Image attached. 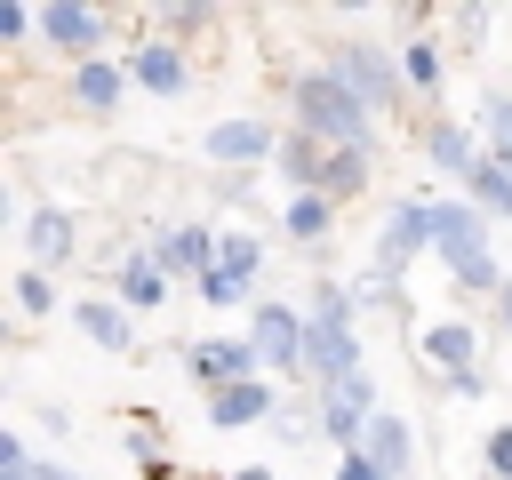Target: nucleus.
<instances>
[{
  "mask_svg": "<svg viewBox=\"0 0 512 480\" xmlns=\"http://www.w3.org/2000/svg\"><path fill=\"white\" fill-rule=\"evenodd\" d=\"M432 248L456 264V280H472V288H488V280H496V264H488V240H480V216H472V208H432Z\"/></svg>",
  "mask_w": 512,
  "mask_h": 480,
  "instance_id": "1",
  "label": "nucleus"
},
{
  "mask_svg": "<svg viewBox=\"0 0 512 480\" xmlns=\"http://www.w3.org/2000/svg\"><path fill=\"white\" fill-rule=\"evenodd\" d=\"M296 104H304V120H312V128H328L336 144H352V152L368 144V112H360V96H352L344 80H304V96H296Z\"/></svg>",
  "mask_w": 512,
  "mask_h": 480,
  "instance_id": "2",
  "label": "nucleus"
},
{
  "mask_svg": "<svg viewBox=\"0 0 512 480\" xmlns=\"http://www.w3.org/2000/svg\"><path fill=\"white\" fill-rule=\"evenodd\" d=\"M304 336H312V328H296V312L264 304V312H256V336H248V352H256L264 368H304Z\"/></svg>",
  "mask_w": 512,
  "mask_h": 480,
  "instance_id": "3",
  "label": "nucleus"
},
{
  "mask_svg": "<svg viewBox=\"0 0 512 480\" xmlns=\"http://www.w3.org/2000/svg\"><path fill=\"white\" fill-rule=\"evenodd\" d=\"M304 368H312V376H328V384H352V376H360V352H352V336H344V328L312 320V336H304Z\"/></svg>",
  "mask_w": 512,
  "mask_h": 480,
  "instance_id": "4",
  "label": "nucleus"
},
{
  "mask_svg": "<svg viewBox=\"0 0 512 480\" xmlns=\"http://www.w3.org/2000/svg\"><path fill=\"white\" fill-rule=\"evenodd\" d=\"M416 240H432V208H392V216H384V232H376V264H384V272H400V264L416 256Z\"/></svg>",
  "mask_w": 512,
  "mask_h": 480,
  "instance_id": "5",
  "label": "nucleus"
},
{
  "mask_svg": "<svg viewBox=\"0 0 512 480\" xmlns=\"http://www.w3.org/2000/svg\"><path fill=\"white\" fill-rule=\"evenodd\" d=\"M272 408V392H264V376H240V384H224L216 400H208V416L224 424V432H240V424H256Z\"/></svg>",
  "mask_w": 512,
  "mask_h": 480,
  "instance_id": "6",
  "label": "nucleus"
},
{
  "mask_svg": "<svg viewBox=\"0 0 512 480\" xmlns=\"http://www.w3.org/2000/svg\"><path fill=\"white\" fill-rule=\"evenodd\" d=\"M376 416H368V376H352V384H336L328 392V408H320V432H336V440H352V432H368Z\"/></svg>",
  "mask_w": 512,
  "mask_h": 480,
  "instance_id": "7",
  "label": "nucleus"
},
{
  "mask_svg": "<svg viewBox=\"0 0 512 480\" xmlns=\"http://www.w3.org/2000/svg\"><path fill=\"white\" fill-rule=\"evenodd\" d=\"M344 80H352V96H360V104H392V64H384V56L344 48Z\"/></svg>",
  "mask_w": 512,
  "mask_h": 480,
  "instance_id": "8",
  "label": "nucleus"
},
{
  "mask_svg": "<svg viewBox=\"0 0 512 480\" xmlns=\"http://www.w3.org/2000/svg\"><path fill=\"white\" fill-rule=\"evenodd\" d=\"M208 152L216 160H256V152H272V128L264 120H224V128H208Z\"/></svg>",
  "mask_w": 512,
  "mask_h": 480,
  "instance_id": "9",
  "label": "nucleus"
},
{
  "mask_svg": "<svg viewBox=\"0 0 512 480\" xmlns=\"http://www.w3.org/2000/svg\"><path fill=\"white\" fill-rule=\"evenodd\" d=\"M192 368L224 392V384H240V368H256V352L248 344H192Z\"/></svg>",
  "mask_w": 512,
  "mask_h": 480,
  "instance_id": "10",
  "label": "nucleus"
},
{
  "mask_svg": "<svg viewBox=\"0 0 512 480\" xmlns=\"http://www.w3.org/2000/svg\"><path fill=\"white\" fill-rule=\"evenodd\" d=\"M40 32H48V40H64V48H96V16H88V8H72V0L40 8Z\"/></svg>",
  "mask_w": 512,
  "mask_h": 480,
  "instance_id": "11",
  "label": "nucleus"
},
{
  "mask_svg": "<svg viewBox=\"0 0 512 480\" xmlns=\"http://www.w3.org/2000/svg\"><path fill=\"white\" fill-rule=\"evenodd\" d=\"M360 456H368V464H376V472L392 480V472L408 464V432H400V416H376V424H368V448H360Z\"/></svg>",
  "mask_w": 512,
  "mask_h": 480,
  "instance_id": "12",
  "label": "nucleus"
},
{
  "mask_svg": "<svg viewBox=\"0 0 512 480\" xmlns=\"http://www.w3.org/2000/svg\"><path fill=\"white\" fill-rule=\"evenodd\" d=\"M136 72H144V88H160V96H176V88H184L176 48H144V56H136Z\"/></svg>",
  "mask_w": 512,
  "mask_h": 480,
  "instance_id": "13",
  "label": "nucleus"
},
{
  "mask_svg": "<svg viewBox=\"0 0 512 480\" xmlns=\"http://www.w3.org/2000/svg\"><path fill=\"white\" fill-rule=\"evenodd\" d=\"M64 240H72V224H64L56 208H40V216H32V264H56Z\"/></svg>",
  "mask_w": 512,
  "mask_h": 480,
  "instance_id": "14",
  "label": "nucleus"
},
{
  "mask_svg": "<svg viewBox=\"0 0 512 480\" xmlns=\"http://www.w3.org/2000/svg\"><path fill=\"white\" fill-rule=\"evenodd\" d=\"M80 328H88L96 344H112V352H128V320H120L112 304H80Z\"/></svg>",
  "mask_w": 512,
  "mask_h": 480,
  "instance_id": "15",
  "label": "nucleus"
},
{
  "mask_svg": "<svg viewBox=\"0 0 512 480\" xmlns=\"http://www.w3.org/2000/svg\"><path fill=\"white\" fill-rule=\"evenodd\" d=\"M424 352H432L440 368H456V376H464V360H472V328H432V336H424Z\"/></svg>",
  "mask_w": 512,
  "mask_h": 480,
  "instance_id": "16",
  "label": "nucleus"
},
{
  "mask_svg": "<svg viewBox=\"0 0 512 480\" xmlns=\"http://www.w3.org/2000/svg\"><path fill=\"white\" fill-rule=\"evenodd\" d=\"M112 96H120V72H112V64H88V72H80V104H88V112H104Z\"/></svg>",
  "mask_w": 512,
  "mask_h": 480,
  "instance_id": "17",
  "label": "nucleus"
},
{
  "mask_svg": "<svg viewBox=\"0 0 512 480\" xmlns=\"http://www.w3.org/2000/svg\"><path fill=\"white\" fill-rule=\"evenodd\" d=\"M432 152H440V168H456V176H480V160H472V144H464L456 128H440V136H432Z\"/></svg>",
  "mask_w": 512,
  "mask_h": 480,
  "instance_id": "18",
  "label": "nucleus"
},
{
  "mask_svg": "<svg viewBox=\"0 0 512 480\" xmlns=\"http://www.w3.org/2000/svg\"><path fill=\"white\" fill-rule=\"evenodd\" d=\"M176 272H192V264H208V232H168V248H160Z\"/></svg>",
  "mask_w": 512,
  "mask_h": 480,
  "instance_id": "19",
  "label": "nucleus"
},
{
  "mask_svg": "<svg viewBox=\"0 0 512 480\" xmlns=\"http://www.w3.org/2000/svg\"><path fill=\"white\" fill-rule=\"evenodd\" d=\"M120 296H128V304H160V272H152V264H128V272H120Z\"/></svg>",
  "mask_w": 512,
  "mask_h": 480,
  "instance_id": "20",
  "label": "nucleus"
},
{
  "mask_svg": "<svg viewBox=\"0 0 512 480\" xmlns=\"http://www.w3.org/2000/svg\"><path fill=\"white\" fill-rule=\"evenodd\" d=\"M288 232H304V240H320V232H328V200H296V216H288Z\"/></svg>",
  "mask_w": 512,
  "mask_h": 480,
  "instance_id": "21",
  "label": "nucleus"
},
{
  "mask_svg": "<svg viewBox=\"0 0 512 480\" xmlns=\"http://www.w3.org/2000/svg\"><path fill=\"white\" fill-rule=\"evenodd\" d=\"M200 296H208V304H240V272H208Z\"/></svg>",
  "mask_w": 512,
  "mask_h": 480,
  "instance_id": "22",
  "label": "nucleus"
},
{
  "mask_svg": "<svg viewBox=\"0 0 512 480\" xmlns=\"http://www.w3.org/2000/svg\"><path fill=\"white\" fill-rule=\"evenodd\" d=\"M16 304H24V312H48V280L24 272V280H16Z\"/></svg>",
  "mask_w": 512,
  "mask_h": 480,
  "instance_id": "23",
  "label": "nucleus"
},
{
  "mask_svg": "<svg viewBox=\"0 0 512 480\" xmlns=\"http://www.w3.org/2000/svg\"><path fill=\"white\" fill-rule=\"evenodd\" d=\"M0 480H32V464H24V448H16V440H0Z\"/></svg>",
  "mask_w": 512,
  "mask_h": 480,
  "instance_id": "24",
  "label": "nucleus"
},
{
  "mask_svg": "<svg viewBox=\"0 0 512 480\" xmlns=\"http://www.w3.org/2000/svg\"><path fill=\"white\" fill-rule=\"evenodd\" d=\"M256 264V240H224V272H248Z\"/></svg>",
  "mask_w": 512,
  "mask_h": 480,
  "instance_id": "25",
  "label": "nucleus"
},
{
  "mask_svg": "<svg viewBox=\"0 0 512 480\" xmlns=\"http://www.w3.org/2000/svg\"><path fill=\"white\" fill-rule=\"evenodd\" d=\"M488 464H496V472H512V432H496V440H488Z\"/></svg>",
  "mask_w": 512,
  "mask_h": 480,
  "instance_id": "26",
  "label": "nucleus"
},
{
  "mask_svg": "<svg viewBox=\"0 0 512 480\" xmlns=\"http://www.w3.org/2000/svg\"><path fill=\"white\" fill-rule=\"evenodd\" d=\"M336 480H384V472H376L368 456H344V472H336Z\"/></svg>",
  "mask_w": 512,
  "mask_h": 480,
  "instance_id": "27",
  "label": "nucleus"
},
{
  "mask_svg": "<svg viewBox=\"0 0 512 480\" xmlns=\"http://www.w3.org/2000/svg\"><path fill=\"white\" fill-rule=\"evenodd\" d=\"M488 128H496V144L512 152V104H496V112H488Z\"/></svg>",
  "mask_w": 512,
  "mask_h": 480,
  "instance_id": "28",
  "label": "nucleus"
},
{
  "mask_svg": "<svg viewBox=\"0 0 512 480\" xmlns=\"http://www.w3.org/2000/svg\"><path fill=\"white\" fill-rule=\"evenodd\" d=\"M40 480H72V472H40Z\"/></svg>",
  "mask_w": 512,
  "mask_h": 480,
  "instance_id": "29",
  "label": "nucleus"
},
{
  "mask_svg": "<svg viewBox=\"0 0 512 480\" xmlns=\"http://www.w3.org/2000/svg\"><path fill=\"white\" fill-rule=\"evenodd\" d=\"M504 320H512V288H504Z\"/></svg>",
  "mask_w": 512,
  "mask_h": 480,
  "instance_id": "30",
  "label": "nucleus"
},
{
  "mask_svg": "<svg viewBox=\"0 0 512 480\" xmlns=\"http://www.w3.org/2000/svg\"><path fill=\"white\" fill-rule=\"evenodd\" d=\"M240 480H264V472H240Z\"/></svg>",
  "mask_w": 512,
  "mask_h": 480,
  "instance_id": "31",
  "label": "nucleus"
}]
</instances>
